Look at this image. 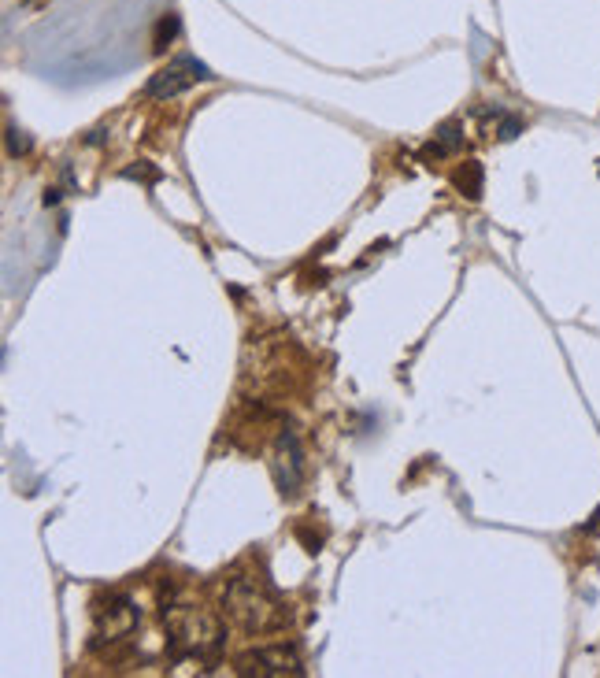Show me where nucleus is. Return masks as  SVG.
I'll use <instances>...</instances> for the list:
<instances>
[{"instance_id":"obj_1","label":"nucleus","mask_w":600,"mask_h":678,"mask_svg":"<svg viewBox=\"0 0 600 678\" xmlns=\"http://www.w3.org/2000/svg\"><path fill=\"white\" fill-rule=\"evenodd\" d=\"M211 67L208 63H200L196 56H174L167 67H160L152 78H149V85H145V96H152V101H171V96H178V93H185L189 85H196V82H211Z\"/></svg>"},{"instance_id":"obj_2","label":"nucleus","mask_w":600,"mask_h":678,"mask_svg":"<svg viewBox=\"0 0 600 678\" xmlns=\"http://www.w3.org/2000/svg\"><path fill=\"white\" fill-rule=\"evenodd\" d=\"M304 667L297 660V653L285 645H274V648H256V653L241 656L238 660V675H300Z\"/></svg>"},{"instance_id":"obj_3","label":"nucleus","mask_w":600,"mask_h":678,"mask_svg":"<svg viewBox=\"0 0 600 678\" xmlns=\"http://www.w3.org/2000/svg\"><path fill=\"white\" fill-rule=\"evenodd\" d=\"M230 608H234V615H238L249 630H271V626L278 623V612H274V608L245 582H238L230 589Z\"/></svg>"},{"instance_id":"obj_4","label":"nucleus","mask_w":600,"mask_h":678,"mask_svg":"<svg viewBox=\"0 0 600 678\" xmlns=\"http://www.w3.org/2000/svg\"><path fill=\"white\" fill-rule=\"evenodd\" d=\"M452 185H456V193H464L467 201H478L482 196V163L467 160L456 174H452Z\"/></svg>"},{"instance_id":"obj_5","label":"nucleus","mask_w":600,"mask_h":678,"mask_svg":"<svg viewBox=\"0 0 600 678\" xmlns=\"http://www.w3.org/2000/svg\"><path fill=\"white\" fill-rule=\"evenodd\" d=\"M178 30H182V19L174 15V12L160 15V23H156V34H152V52H156V56H163L167 48L174 45V37H178Z\"/></svg>"},{"instance_id":"obj_6","label":"nucleus","mask_w":600,"mask_h":678,"mask_svg":"<svg viewBox=\"0 0 600 678\" xmlns=\"http://www.w3.org/2000/svg\"><path fill=\"white\" fill-rule=\"evenodd\" d=\"M434 145L445 156H452V152H459L464 149V123L459 119H448V123H441L437 130H434Z\"/></svg>"},{"instance_id":"obj_7","label":"nucleus","mask_w":600,"mask_h":678,"mask_svg":"<svg viewBox=\"0 0 600 678\" xmlns=\"http://www.w3.org/2000/svg\"><path fill=\"white\" fill-rule=\"evenodd\" d=\"M126 178H137V182H145V185H156V182H160L163 178V171H160V167H152L149 160H137V167H126Z\"/></svg>"},{"instance_id":"obj_8","label":"nucleus","mask_w":600,"mask_h":678,"mask_svg":"<svg viewBox=\"0 0 600 678\" xmlns=\"http://www.w3.org/2000/svg\"><path fill=\"white\" fill-rule=\"evenodd\" d=\"M8 152H12V156L30 152V137H26L23 130H15V126H8Z\"/></svg>"},{"instance_id":"obj_9","label":"nucleus","mask_w":600,"mask_h":678,"mask_svg":"<svg viewBox=\"0 0 600 678\" xmlns=\"http://www.w3.org/2000/svg\"><path fill=\"white\" fill-rule=\"evenodd\" d=\"M523 134V123L519 119H504L500 123V141H511V137H519Z\"/></svg>"},{"instance_id":"obj_10","label":"nucleus","mask_w":600,"mask_h":678,"mask_svg":"<svg viewBox=\"0 0 600 678\" xmlns=\"http://www.w3.org/2000/svg\"><path fill=\"white\" fill-rule=\"evenodd\" d=\"M41 204H45V208H56V204H60V189H45Z\"/></svg>"},{"instance_id":"obj_11","label":"nucleus","mask_w":600,"mask_h":678,"mask_svg":"<svg viewBox=\"0 0 600 678\" xmlns=\"http://www.w3.org/2000/svg\"><path fill=\"white\" fill-rule=\"evenodd\" d=\"M85 141H90V145H101V141H104V130H93L90 137H85Z\"/></svg>"}]
</instances>
